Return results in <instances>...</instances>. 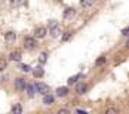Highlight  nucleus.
<instances>
[{
  "mask_svg": "<svg viewBox=\"0 0 129 114\" xmlns=\"http://www.w3.org/2000/svg\"><path fill=\"white\" fill-rule=\"evenodd\" d=\"M14 42H16V34L13 31H7V33L4 34V43L7 46L14 44Z\"/></svg>",
  "mask_w": 129,
  "mask_h": 114,
  "instance_id": "f257e3e1",
  "label": "nucleus"
},
{
  "mask_svg": "<svg viewBox=\"0 0 129 114\" xmlns=\"http://www.w3.org/2000/svg\"><path fill=\"white\" fill-rule=\"evenodd\" d=\"M37 46V42H36L34 37H26L24 39V47L26 49H34Z\"/></svg>",
  "mask_w": 129,
  "mask_h": 114,
  "instance_id": "f03ea898",
  "label": "nucleus"
},
{
  "mask_svg": "<svg viewBox=\"0 0 129 114\" xmlns=\"http://www.w3.org/2000/svg\"><path fill=\"white\" fill-rule=\"evenodd\" d=\"M36 90H37L38 93H41V94H47L50 91V87L46 83H37L36 84Z\"/></svg>",
  "mask_w": 129,
  "mask_h": 114,
  "instance_id": "7ed1b4c3",
  "label": "nucleus"
},
{
  "mask_svg": "<svg viewBox=\"0 0 129 114\" xmlns=\"http://www.w3.org/2000/svg\"><path fill=\"white\" fill-rule=\"evenodd\" d=\"M34 36L37 39H44L47 36V29L46 27H37L34 30Z\"/></svg>",
  "mask_w": 129,
  "mask_h": 114,
  "instance_id": "20e7f679",
  "label": "nucleus"
},
{
  "mask_svg": "<svg viewBox=\"0 0 129 114\" xmlns=\"http://www.w3.org/2000/svg\"><path fill=\"white\" fill-rule=\"evenodd\" d=\"M14 87L17 88V90H24V88H26V80L21 79V77L16 79L14 80Z\"/></svg>",
  "mask_w": 129,
  "mask_h": 114,
  "instance_id": "39448f33",
  "label": "nucleus"
},
{
  "mask_svg": "<svg viewBox=\"0 0 129 114\" xmlns=\"http://www.w3.org/2000/svg\"><path fill=\"white\" fill-rule=\"evenodd\" d=\"M9 59L12 61H20L21 60V53H20L19 50H14V51H12V53L9 54Z\"/></svg>",
  "mask_w": 129,
  "mask_h": 114,
  "instance_id": "423d86ee",
  "label": "nucleus"
},
{
  "mask_svg": "<svg viewBox=\"0 0 129 114\" xmlns=\"http://www.w3.org/2000/svg\"><path fill=\"white\" fill-rule=\"evenodd\" d=\"M33 76L34 77H43L44 76V68L41 66H37V67L33 68Z\"/></svg>",
  "mask_w": 129,
  "mask_h": 114,
  "instance_id": "0eeeda50",
  "label": "nucleus"
},
{
  "mask_svg": "<svg viewBox=\"0 0 129 114\" xmlns=\"http://www.w3.org/2000/svg\"><path fill=\"white\" fill-rule=\"evenodd\" d=\"M87 84L85 83H78L75 86V91L77 93H78V94H84V93H85V91H87Z\"/></svg>",
  "mask_w": 129,
  "mask_h": 114,
  "instance_id": "6e6552de",
  "label": "nucleus"
},
{
  "mask_svg": "<svg viewBox=\"0 0 129 114\" xmlns=\"http://www.w3.org/2000/svg\"><path fill=\"white\" fill-rule=\"evenodd\" d=\"M26 90H27V96L28 97H33L36 94V91H37L34 84H26Z\"/></svg>",
  "mask_w": 129,
  "mask_h": 114,
  "instance_id": "1a4fd4ad",
  "label": "nucleus"
},
{
  "mask_svg": "<svg viewBox=\"0 0 129 114\" xmlns=\"http://www.w3.org/2000/svg\"><path fill=\"white\" fill-rule=\"evenodd\" d=\"M74 14H75V10H74L72 7L65 9V11H64V19H71V17H74Z\"/></svg>",
  "mask_w": 129,
  "mask_h": 114,
  "instance_id": "9d476101",
  "label": "nucleus"
},
{
  "mask_svg": "<svg viewBox=\"0 0 129 114\" xmlns=\"http://www.w3.org/2000/svg\"><path fill=\"white\" fill-rule=\"evenodd\" d=\"M68 94V87H58L57 88V96L58 97H64Z\"/></svg>",
  "mask_w": 129,
  "mask_h": 114,
  "instance_id": "9b49d317",
  "label": "nucleus"
},
{
  "mask_svg": "<svg viewBox=\"0 0 129 114\" xmlns=\"http://www.w3.org/2000/svg\"><path fill=\"white\" fill-rule=\"evenodd\" d=\"M53 103H54V97H53V96H50L48 93L44 94V104L50 106V104H53Z\"/></svg>",
  "mask_w": 129,
  "mask_h": 114,
  "instance_id": "f8f14e48",
  "label": "nucleus"
},
{
  "mask_svg": "<svg viewBox=\"0 0 129 114\" xmlns=\"http://www.w3.org/2000/svg\"><path fill=\"white\" fill-rule=\"evenodd\" d=\"M60 34H61V30H60V27L58 26L51 27V36H53V37H58Z\"/></svg>",
  "mask_w": 129,
  "mask_h": 114,
  "instance_id": "ddd939ff",
  "label": "nucleus"
},
{
  "mask_svg": "<svg viewBox=\"0 0 129 114\" xmlns=\"http://www.w3.org/2000/svg\"><path fill=\"white\" fill-rule=\"evenodd\" d=\"M12 111H13L14 114H20L21 111H23V107L20 106V104H16V106L12 107Z\"/></svg>",
  "mask_w": 129,
  "mask_h": 114,
  "instance_id": "4468645a",
  "label": "nucleus"
},
{
  "mask_svg": "<svg viewBox=\"0 0 129 114\" xmlns=\"http://www.w3.org/2000/svg\"><path fill=\"white\" fill-rule=\"evenodd\" d=\"M92 3H94V0H81V6L82 7H89Z\"/></svg>",
  "mask_w": 129,
  "mask_h": 114,
  "instance_id": "2eb2a0df",
  "label": "nucleus"
},
{
  "mask_svg": "<svg viewBox=\"0 0 129 114\" xmlns=\"http://www.w3.org/2000/svg\"><path fill=\"white\" fill-rule=\"evenodd\" d=\"M20 70H21V71H24V73H28L31 70V67L28 64H20Z\"/></svg>",
  "mask_w": 129,
  "mask_h": 114,
  "instance_id": "dca6fc26",
  "label": "nucleus"
},
{
  "mask_svg": "<svg viewBox=\"0 0 129 114\" xmlns=\"http://www.w3.org/2000/svg\"><path fill=\"white\" fill-rule=\"evenodd\" d=\"M38 61L44 64V63L47 61V53H41V54H40V57H38Z\"/></svg>",
  "mask_w": 129,
  "mask_h": 114,
  "instance_id": "f3484780",
  "label": "nucleus"
},
{
  "mask_svg": "<svg viewBox=\"0 0 129 114\" xmlns=\"http://www.w3.org/2000/svg\"><path fill=\"white\" fill-rule=\"evenodd\" d=\"M80 79V76H78V74H77V76H72V77H70L68 79V84H74L77 81V80Z\"/></svg>",
  "mask_w": 129,
  "mask_h": 114,
  "instance_id": "a211bd4d",
  "label": "nucleus"
},
{
  "mask_svg": "<svg viewBox=\"0 0 129 114\" xmlns=\"http://www.w3.org/2000/svg\"><path fill=\"white\" fill-rule=\"evenodd\" d=\"M6 66H7L6 60H3V59H0V71H3L4 68H6Z\"/></svg>",
  "mask_w": 129,
  "mask_h": 114,
  "instance_id": "6ab92c4d",
  "label": "nucleus"
},
{
  "mask_svg": "<svg viewBox=\"0 0 129 114\" xmlns=\"http://www.w3.org/2000/svg\"><path fill=\"white\" fill-rule=\"evenodd\" d=\"M20 3H21V0H10L12 7H17V6H20Z\"/></svg>",
  "mask_w": 129,
  "mask_h": 114,
  "instance_id": "aec40b11",
  "label": "nucleus"
},
{
  "mask_svg": "<svg viewBox=\"0 0 129 114\" xmlns=\"http://www.w3.org/2000/svg\"><path fill=\"white\" fill-rule=\"evenodd\" d=\"M105 113H106V114H116L118 110H116V108H114V107H111V108H108Z\"/></svg>",
  "mask_w": 129,
  "mask_h": 114,
  "instance_id": "412c9836",
  "label": "nucleus"
},
{
  "mask_svg": "<svg viewBox=\"0 0 129 114\" xmlns=\"http://www.w3.org/2000/svg\"><path fill=\"white\" fill-rule=\"evenodd\" d=\"M70 37H71V33H65L64 36H62V42H67V40H70Z\"/></svg>",
  "mask_w": 129,
  "mask_h": 114,
  "instance_id": "4be33fe9",
  "label": "nucleus"
},
{
  "mask_svg": "<svg viewBox=\"0 0 129 114\" xmlns=\"http://www.w3.org/2000/svg\"><path fill=\"white\" fill-rule=\"evenodd\" d=\"M104 63H105V57H101V59L96 60V66H101V64H104Z\"/></svg>",
  "mask_w": 129,
  "mask_h": 114,
  "instance_id": "5701e85b",
  "label": "nucleus"
},
{
  "mask_svg": "<svg viewBox=\"0 0 129 114\" xmlns=\"http://www.w3.org/2000/svg\"><path fill=\"white\" fill-rule=\"evenodd\" d=\"M48 26H50V27H55V26H58V24H57V22H55V20H50V22H48Z\"/></svg>",
  "mask_w": 129,
  "mask_h": 114,
  "instance_id": "b1692460",
  "label": "nucleus"
},
{
  "mask_svg": "<svg viewBox=\"0 0 129 114\" xmlns=\"http://www.w3.org/2000/svg\"><path fill=\"white\" fill-rule=\"evenodd\" d=\"M68 113H70V111L67 110V108H61V110L58 111V114H68Z\"/></svg>",
  "mask_w": 129,
  "mask_h": 114,
  "instance_id": "393cba45",
  "label": "nucleus"
},
{
  "mask_svg": "<svg viewBox=\"0 0 129 114\" xmlns=\"http://www.w3.org/2000/svg\"><path fill=\"white\" fill-rule=\"evenodd\" d=\"M122 34H123V36H129V27L128 29H123V30H122Z\"/></svg>",
  "mask_w": 129,
  "mask_h": 114,
  "instance_id": "a878e982",
  "label": "nucleus"
},
{
  "mask_svg": "<svg viewBox=\"0 0 129 114\" xmlns=\"http://www.w3.org/2000/svg\"><path fill=\"white\" fill-rule=\"evenodd\" d=\"M126 46H128V47H129V39H128V42H126Z\"/></svg>",
  "mask_w": 129,
  "mask_h": 114,
  "instance_id": "bb28decb",
  "label": "nucleus"
}]
</instances>
